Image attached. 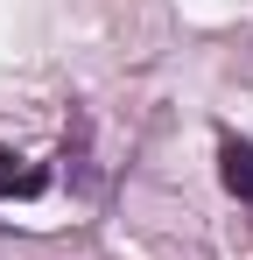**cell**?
<instances>
[{
	"label": "cell",
	"mask_w": 253,
	"mask_h": 260,
	"mask_svg": "<svg viewBox=\"0 0 253 260\" xmlns=\"http://www.w3.org/2000/svg\"><path fill=\"white\" fill-rule=\"evenodd\" d=\"M225 190L253 204V141H225Z\"/></svg>",
	"instance_id": "cell-1"
},
{
	"label": "cell",
	"mask_w": 253,
	"mask_h": 260,
	"mask_svg": "<svg viewBox=\"0 0 253 260\" xmlns=\"http://www.w3.org/2000/svg\"><path fill=\"white\" fill-rule=\"evenodd\" d=\"M42 190V169H0V197H36Z\"/></svg>",
	"instance_id": "cell-2"
}]
</instances>
